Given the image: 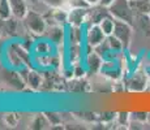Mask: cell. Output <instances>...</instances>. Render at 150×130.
Instances as JSON below:
<instances>
[{"instance_id":"obj_10","label":"cell","mask_w":150,"mask_h":130,"mask_svg":"<svg viewBox=\"0 0 150 130\" xmlns=\"http://www.w3.org/2000/svg\"><path fill=\"white\" fill-rule=\"evenodd\" d=\"M45 35H47V38L51 42L60 44V43H63V39H64V26H60V25L47 26Z\"/></svg>"},{"instance_id":"obj_19","label":"cell","mask_w":150,"mask_h":130,"mask_svg":"<svg viewBox=\"0 0 150 130\" xmlns=\"http://www.w3.org/2000/svg\"><path fill=\"white\" fill-rule=\"evenodd\" d=\"M116 122L120 126L128 128V125L131 124V113H128V112H119L116 115Z\"/></svg>"},{"instance_id":"obj_22","label":"cell","mask_w":150,"mask_h":130,"mask_svg":"<svg viewBox=\"0 0 150 130\" xmlns=\"http://www.w3.org/2000/svg\"><path fill=\"white\" fill-rule=\"evenodd\" d=\"M67 9L72 8H89L90 5L86 3V0H67Z\"/></svg>"},{"instance_id":"obj_4","label":"cell","mask_w":150,"mask_h":130,"mask_svg":"<svg viewBox=\"0 0 150 130\" xmlns=\"http://www.w3.org/2000/svg\"><path fill=\"white\" fill-rule=\"evenodd\" d=\"M107 35L102 31V29L99 27L98 24H91L89 26L88 31H86V35H85V39H86V46L88 48H96L97 46H99L103 40H106Z\"/></svg>"},{"instance_id":"obj_20","label":"cell","mask_w":150,"mask_h":130,"mask_svg":"<svg viewBox=\"0 0 150 130\" xmlns=\"http://www.w3.org/2000/svg\"><path fill=\"white\" fill-rule=\"evenodd\" d=\"M148 121V112H133L131 113V122L145 124Z\"/></svg>"},{"instance_id":"obj_2","label":"cell","mask_w":150,"mask_h":130,"mask_svg":"<svg viewBox=\"0 0 150 130\" xmlns=\"http://www.w3.org/2000/svg\"><path fill=\"white\" fill-rule=\"evenodd\" d=\"M24 22L29 29L35 35H45L46 29H47V21H46L45 14H41L34 9H29L26 16L24 18Z\"/></svg>"},{"instance_id":"obj_24","label":"cell","mask_w":150,"mask_h":130,"mask_svg":"<svg viewBox=\"0 0 150 130\" xmlns=\"http://www.w3.org/2000/svg\"><path fill=\"white\" fill-rule=\"evenodd\" d=\"M116 115L114 112H105V113L99 115V120H102L105 124L111 122V121H116Z\"/></svg>"},{"instance_id":"obj_26","label":"cell","mask_w":150,"mask_h":130,"mask_svg":"<svg viewBox=\"0 0 150 130\" xmlns=\"http://www.w3.org/2000/svg\"><path fill=\"white\" fill-rule=\"evenodd\" d=\"M114 1H115V0H100V1H99V5H102V7L108 8L110 5H111Z\"/></svg>"},{"instance_id":"obj_31","label":"cell","mask_w":150,"mask_h":130,"mask_svg":"<svg viewBox=\"0 0 150 130\" xmlns=\"http://www.w3.org/2000/svg\"><path fill=\"white\" fill-rule=\"evenodd\" d=\"M141 1H150V0H141Z\"/></svg>"},{"instance_id":"obj_11","label":"cell","mask_w":150,"mask_h":130,"mask_svg":"<svg viewBox=\"0 0 150 130\" xmlns=\"http://www.w3.org/2000/svg\"><path fill=\"white\" fill-rule=\"evenodd\" d=\"M134 24L142 31L145 37H150V14L149 13H136Z\"/></svg>"},{"instance_id":"obj_29","label":"cell","mask_w":150,"mask_h":130,"mask_svg":"<svg viewBox=\"0 0 150 130\" xmlns=\"http://www.w3.org/2000/svg\"><path fill=\"white\" fill-rule=\"evenodd\" d=\"M148 91H150V81H149V85H148V89H146Z\"/></svg>"},{"instance_id":"obj_14","label":"cell","mask_w":150,"mask_h":130,"mask_svg":"<svg viewBox=\"0 0 150 130\" xmlns=\"http://www.w3.org/2000/svg\"><path fill=\"white\" fill-rule=\"evenodd\" d=\"M81 43H71V48H69V59L72 61V65L80 63L81 60Z\"/></svg>"},{"instance_id":"obj_3","label":"cell","mask_w":150,"mask_h":130,"mask_svg":"<svg viewBox=\"0 0 150 130\" xmlns=\"http://www.w3.org/2000/svg\"><path fill=\"white\" fill-rule=\"evenodd\" d=\"M112 35L116 37L127 50L131 46L132 37H133V25L127 21H122V20H115V29Z\"/></svg>"},{"instance_id":"obj_30","label":"cell","mask_w":150,"mask_h":130,"mask_svg":"<svg viewBox=\"0 0 150 130\" xmlns=\"http://www.w3.org/2000/svg\"><path fill=\"white\" fill-rule=\"evenodd\" d=\"M29 1H31V3H35V1H38V0H29Z\"/></svg>"},{"instance_id":"obj_25","label":"cell","mask_w":150,"mask_h":130,"mask_svg":"<svg viewBox=\"0 0 150 130\" xmlns=\"http://www.w3.org/2000/svg\"><path fill=\"white\" fill-rule=\"evenodd\" d=\"M46 115V117L48 118V121H50V124L51 125H60L62 124V118L59 117V115H56V113H45Z\"/></svg>"},{"instance_id":"obj_1","label":"cell","mask_w":150,"mask_h":130,"mask_svg":"<svg viewBox=\"0 0 150 130\" xmlns=\"http://www.w3.org/2000/svg\"><path fill=\"white\" fill-rule=\"evenodd\" d=\"M108 12L115 20H122L134 25L136 12L131 5V0H115L108 7Z\"/></svg>"},{"instance_id":"obj_6","label":"cell","mask_w":150,"mask_h":130,"mask_svg":"<svg viewBox=\"0 0 150 130\" xmlns=\"http://www.w3.org/2000/svg\"><path fill=\"white\" fill-rule=\"evenodd\" d=\"M149 85V79H148V74L146 72H136L134 74H132L131 78L127 82V87L129 91H144L148 89Z\"/></svg>"},{"instance_id":"obj_15","label":"cell","mask_w":150,"mask_h":130,"mask_svg":"<svg viewBox=\"0 0 150 130\" xmlns=\"http://www.w3.org/2000/svg\"><path fill=\"white\" fill-rule=\"evenodd\" d=\"M4 124L8 126V128H16L20 124V120H21V116L20 113H16V112H9V113H5L4 117Z\"/></svg>"},{"instance_id":"obj_21","label":"cell","mask_w":150,"mask_h":130,"mask_svg":"<svg viewBox=\"0 0 150 130\" xmlns=\"http://www.w3.org/2000/svg\"><path fill=\"white\" fill-rule=\"evenodd\" d=\"M45 5H47L48 8L54 9V8H67V0H39Z\"/></svg>"},{"instance_id":"obj_5","label":"cell","mask_w":150,"mask_h":130,"mask_svg":"<svg viewBox=\"0 0 150 130\" xmlns=\"http://www.w3.org/2000/svg\"><path fill=\"white\" fill-rule=\"evenodd\" d=\"M90 8H72L68 9V24L73 26H82L89 22Z\"/></svg>"},{"instance_id":"obj_8","label":"cell","mask_w":150,"mask_h":130,"mask_svg":"<svg viewBox=\"0 0 150 130\" xmlns=\"http://www.w3.org/2000/svg\"><path fill=\"white\" fill-rule=\"evenodd\" d=\"M25 79V83L31 89V90H39L42 87V85L45 83L43 81V77L41 76V73L35 70H31V69H28V74L26 76H22Z\"/></svg>"},{"instance_id":"obj_27","label":"cell","mask_w":150,"mask_h":130,"mask_svg":"<svg viewBox=\"0 0 150 130\" xmlns=\"http://www.w3.org/2000/svg\"><path fill=\"white\" fill-rule=\"evenodd\" d=\"M100 0H86V3H88L90 7H94V5H98L99 4Z\"/></svg>"},{"instance_id":"obj_13","label":"cell","mask_w":150,"mask_h":130,"mask_svg":"<svg viewBox=\"0 0 150 130\" xmlns=\"http://www.w3.org/2000/svg\"><path fill=\"white\" fill-rule=\"evenodd\" d=\"M99 27L102 29V31L106 34V35H112V33H114V29H115V18L111 16V14H108V16H106L105 18L100 20L99 24Z\"/></svg>"},{"instance_id":"obj_28","label":"cell","mask_w":150,"mask_h":130,"mask_svg":"<svg viewBox=\"0 0 150 130\" xmlns=\"http://www.w3.org/2000/svg\"><path fill=\"white\" fill-rule=\"evenodd\" d=\"M148 124H150V112H148V121H146Z\"/></svg>"},{"instance_id":"obj_23","label":"cell","mask_w":150,"mask_h":130,"mask_svg":"<svg viewBox=\"0 0 150 130\" xmlns=\"http://www.w3.org/2000/svg\"><path fill=\"white\" fill-rule=\"evenodd\" d=\"M85 73H86V70L82 68V65L80 64V63H77V64L73 65V76H74V78L81 79L82 77H85Z\"/></svg>"},{"instance_id":"obj_12","label":"cell","mask_w":150,"mask_h":130,"mask_svg":"<svg viewBox=\"0 0 150 130\" xmlns=\"http://www.w3.org/2000/svg\"><path fill=\"white\" fill-rule=\"evenodd\" d=\"M50 121L46 117V115H37L33 117L30 122V129H35V130H43V129H48L50 128Z\"/></svg>"},{"instance_id":"obj_32","label":"cell","mask_w":150,"mask_h":130,"mask_svg":"<svg viewBox=\"0 0 150 130\" xmlns=\"http://www.w3.org/2000/svg\"><path fill=\"white\" fill-rule=\"evenodd\" d=\"M0 43H1V35H0Z\"/></svg>"},{"instance_id":"obj_9","label":"cell","mask_w":150,"mask_h":130,"mask_svg":"<svg viewBox=\"0 0 150 130\" xmlns=\"http://www.w3.org/2000/svg\"><path fill=\"white\" fill-rule=\"evenodd\" d=\"M8 1L11 4V8H12L13 16L18 20H24L28 11L30 9L26 0H8Z\"/></svg>"},{"instance_id":"obj_17","label":"cell","mask_w":150,"mask_h":130,"mask_svg":"<svg viewBox=\"0 0 150 130\" xmlns=\"http://www.w3.org/2000/svg\"><path fill=\"white\" fill-rule=\"evenodd\" d=\"M71 26V31H69V37H71V43H81L82 39V31L81 26Z\"/></svg>"},{"instance_id":"obj_33","label":"cell","mask_w":150,"mask_h":130,"mask_svg":"<svg viewBox=\"0 0 150 130\" xmlns=\"http://www.w3.org/2000/svg\"><path fill=\"white\" fill-rule=\"evenodd\" d=\"M149 14H150V13H149Z\"/></svg>"},{"instance_id":"obj_18","label":"cell","mask_w":150,"mask_h":130,"mask_svg":"<svg viewBox=\"0 0 150 130\" xmlns=\"http://www.w3.org/2000/svg\"><path fill=\"white\" fill-rule=\"evenodd\" d=\"M107 42L110 44V48H111L112 51H115V52H122V51L125 50L124 46H123V43L120 42V40L117 39L115 35H108L107 37Z\"/></svg>"},{"instance_id":"obj_16","label":"cell","mask_w":150,"mask_h":130,"mask_svg":"<svg viewBox=\"0 0 150 130\" xmlns=\"http://www.w3.org/2000/svg\"><path fill=\"white\" fill-rule=\"evenodd\" d=\"M13 16L12 8L8 0H0V17L4 20H8Z\"/></svg>"},{"instance_id":"obj_7","label":"cell","mask_w":150,"mask_h":130,"mask_svg":"<svg viewBox=\"0 0 150 130\" xmlns=\"http://www.w3.org/2000/svg\"><path fill=\"white\" fill-rule=\"evenodd\" d=\"M103 61H105L103 57L97 51H94V48L86 55V68L90 73H98L102 68Z\"/></svg>"}]
</instances>
